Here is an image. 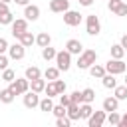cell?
<instances>
[{
	"label": "cell",
	"mask_w": 127,
	"mask_h": 127,
	"mask_svg": "<svg viewBox=\"0 0 127 127\" xmlns=\"http://www.w3.org/2000/svg\"><path fill=\"white\" fill-rule=\"evenodd\" d=\"M97 62V52L95 50H83L79 56H77V67L79 69H89L93 64Z\"/></svg>",
	"instance_id": "1"
},
{
	"label": "cell",
	"mask_w": 127,
	"mask_h": 127,
	"mask_svg": "<svg viewBox=\"0 0 127 127\" xmlns=\"http://www.w3.org/2000/svg\"><path fill=\"white\" fill-rule=\"evenodd\" d=\"M12 91H14V95H24L26 91H30V79L24 75V77H16L14 81H10V85H8Z\"/></svg>",
	"instance_id": "2"
},
{
	"label": "cell",
	"mask_w": 127,
	"mask_h": 127,
	"mask_svg": "<svg viewBox=\"0 0 127 127\" xmlns=\"http://www.w3.org/2000/svg\"><path fill=\"white\" fill-rule=\"evenodd\" d=\"M85 32H87L89 36H97V34L101 32V22H99V16L89 14V16L85 18Z\"/></svg>",
	"instance_id": "3"
},
{
	"label": "cell",
	"mask_w": 127,
	"mask_h": 127,
	"mask_svg": "<svg viewBox=\"0 0 127 127\" xmlns=\"http://www.w3.org/2000/svg\"><path fill=\"white\" fill-rule=\"evenodd\" d=\"M56 65L60 67V71H67L71 67V54L67 50H62L56 54Z\"/></svg>",
	"instance_id": "4"
},
{
	"label": "cell",
	"mask_w": 127,
	"mask_h": 127,
	"mask_svg": "<svg viewBox=\"0 0 127 127\" xmlns=\"http://www.w3.org/2000/svg\"><path fill=\"white\" fill-rule=\"evenodd\" d=\"M125 69H127V64H125L123 60H115V58H111V60L105 64V71H107V73H113V75L125 73Z\"/></svg>",
	"instance_id": "5"
},
{
	"label": "cell",
	"mask_w": 127,
	"mask_h": 127,
	"mask_svg": "<svg viewBox=\"0 0 127 127\" xmlns=\"http://www.w3.org/2000/svg\"><path fill=\"white\" fill-rule=\"evenodd\" d=\"M64 24H65V26H71V28L79 26V24H81V14L75 12V10H67V12H64Z\"/></svg>",
	"instance_id": "6"
},
{
	"label": "cell",
	"mask_w": 127,
	"mask_h": 127,
	"mask_svg": "<svg viewBox=\"0 0 127 127\" xmlns=\"http://www.w3.org/2000/svg\"><path fill=\"white\" fill-rule=\"evenodd\" d=\"M10 26H12V36L18 40V38L28 30V20H26V18H18V20H14Z\"/></svg>",
	"instance_id": "7"
},
{
	"label": "cell",
	"mask_w": 127,
	"mask_h": 127,
	"mask_svg": "<svg viewBox=\"0 0 127 127\" xmlns=\"http://www.w3.org/2000/svg\"><path fill=\"white\" fill-rule=\"evenodd\" d=\"M105 119H107V111H105V109H101V111H93L91 117L87 119V125H89V127H101V125L105 123Z\"/></svg>",
	"instance_id": "8"
},
{
	"label": "cell",
	"mask_w": 127,
	"mask_h": 127,
	"mask_svg": "<svg viewBox=\"0 0 127 127\" xmlns=\"http://www.w3.org/2000/svg\"><path fill=\"white\" fill-rule=\"evenodd\" d=\"M24 56H26V46H22L20 42H16L8 48V58L10 60H22Z\"/></svg>",
	"instance_id": "9"
},
{
	"label": "cell",
	"mask_w": 127,
	"mask_h": 127,
	"mask_svg": "<svg viewBox=\"0 0 127 127\" xmlns=\"http://www.w3.org/2000/svg\"><path fill=\"white\" fill-rule=\"evenodd\" d=\"M22 97H24V107H28V109H34V107L40 105V95H38L36 91H32V89L26 91Z\"/></svg>",
	"instance_id": "10"
},
{
	"label": "cell",
	"mask_w": 127,
	"mask_h": 127,
	"mask_svg": "<svg viewBox=\"0 0 127 127\" xmlns=\"http://www.w3.org/2000/svg\"><path fill=\"white\" fill-rule=\"evenodd\" d=\"M50 10L56 14H64L69 10V0H50Z\"/></svg>",
	"instance_id": "11"
},
{
	"label": "cell",
	"mask_w": 127,
	"mask_h": 127,
	"mask_svg": "<svg viewBox=\"0 0 127 127\" xmlns=\"http://www.w3.org/2000/svg\"><path fill=\"white\" fill-rule=\"evenodd\" d=\"M65 50H67L71 56H79V54L83 52V46H81V42H79V40L71 38V40H67V42H65Z\"/></svg>",
	"instance_id": "12"
},
{
	"label": "cell",
	"mask_w": 127,
	"mask_h": 127,
	"mask_svg": "<svg viewBox=\"0 0 127 127\" xmlns=\"http://www.w3.org/2000/svg\"><path fill=\"white\" fill-rule=\"evenodd\" d=\"M24 16H26V20L30 22H36L38 18H40V8L36 6V4H28V6H24Z\"/></svg>",
	"instance_id": "13"
},
{
	"label": "cell",
	"mask_w": 127,
	"mask_h": 127,
	"mask_svg": "<svg viewBox=\"0 0 127 127\" xmlns=\"http://www.w3.org/2000/svg\"><path fill=\"white\" fill-rule=\"evenodd\" d=\"M103 109L109 113V111H117L119 109V99L115 97V95H111V97H105L103 99Z\"/></svg>",
	"instance_id": "14"
},
{
	"label": "cell",
	"mask_w": 127,
	"mask_h": 127,
	"mask_svg": "<svg viewBox=\"0 0 127 127\" xmlns=\"http://www.w3.org/2000/svg\"><path fill=\"white\" fill-rule=\"evenodd\" d=\"M67 117H69L71 121H77V119H81V111H79V103H75V101H71V103L67 105Z\"/></svg>",
	"instance_id": "15"
},
{
	"label": "cell",
	"mask_w": 127,
	"mask_h": 127,
	"mask_svg": "<svg viewBox=\"0 0 127 127\" xmlns=\"http://www.w3.org/2000/svg\"><path fill=\"white\" fill-rule=\"evenodd\" d=\"M18 42H20L22 46H26V48H30L32 44H36V36H34L32 32H28V30H26V32H24V34H22V36L18 38Z\"/></svg>",
	"instance_id": "16"
},
{
	"label": "cell",
	"mask_w": 127,
	"mask_h": 127,
	"mask_svg": "<svg viewBox=\"0 0 127 127\" xmlns=\"http://www.w3.org/2000/svg\"><path fill=\"white\" fill-rule=\"evenodd\" d=\"M105 73H107V71H105V65L93 64V65L89 67V75H91V77H97V79H101V77H103Z\"/></svg>",
	"instance_id": "17"
},
{
	"label": "cell",
	"mask_w": 127,
	"mask_h": 127,
	"mask_svg": "<svg viewBox=\"0 0 127 127\" xmlns=\"http://www.w3.org/2000/svg\"><path fill=\"white\" fill-rule=\"evenodd\" d=\"M30 89H32V91H36V93H42V91L46 89V77H44V79H42V77L32 79V81H30Z\"/></svg>",
	"instance_id": "18"
},
{
	"label": "cell",
	"mask_w": 127,
	"mask_h": 127,
	"mask_svg": "<svg viewBox=\"0 0 127 127\" xmlns=\"http://www.w3.org/2000/svg\"><path fill=\"white\" fill-rule=\"evenodd\" d=\"M36 44H38L40 48H46V46H50V44H52V38H50V34H48V32H40V34L36 36Z\"/></svg>",
	"instance_id": "19"
},
{
	"label": "cell",
	"mask_w": 127,
	"mask_h": 127,
	"mask_svg": "<svg viewBox=\"0 0 127 127\" xmlns=\"http://www.w3.org/2000/svg\"><path fill=\"white\" fill-rule=\"evenodd\" d=\"M101 83H103V87H107V89H115L117 79H115V75H113V73H105V75L101 77Z\"/></svg>",
	"instance_id": "20"
},
{
	"label": "cell",
	"mask_w": 127,
	"mask_h": 127,
	"mask_svg": "<svg viewBox=\"0 0 127 127\" xmlns=\"http://www.w3.org/2000/svg\"><path fill=\"white\" fill-rule=\"evenodd\" d=\"M40 111H44V113H52V109H54V101H52V97H44V99H40Z\"/></svg>",
	"instance_id": "21"
},
{
	"label": "cell",
	"mask_w": 127,
	"mask_h": 127,
	"mask_svg": "<svg viewBox=\"0 0 127 127\" xmlns=\"http://www.w3.org/2000/svg\"><path fill=\"white\" fill-rule=\"evenodd\" d=\"M44 77H46L48 81L58 79V77H60V67H58V65H56V67H46V69H44Z\"/></svg>",
	"instance_id": "22"
},
{
	"label": "cell",
	"mask_w": 127,
	"mask_h": 127,
	"mask_svg": "<svg viewBox=\"0 0 127 127\" xmlns=\"http://www.w3.org/2000/svg\"><path fill=\"white\" fill-rule=\"evenodd\" d=\"M14 99H16V95H14V91H12L10 87H6V89L0 91V101H2V103H12Z\"/></svg>",
	"instance_id": "23"
},
{
	"label": "cell",
	"mask_w": 127,
	"mask_h": 127,
	"mask_svg": "<svg viewBox=\"0 0 127 127\" xmlns=\"http://www.w3.org/2000/svg\"><path fill=\"white\" fill-rule=\"evenodd\" d=\"M123 56H125V48H123L121 44H113V46H111V58L123 60Z\"/></svg>",
	"instance_id": "24"
},
{
	"label": "cell",
	"mask_w": 127,
	"mask_h": 127,
	"mask_svg": "<svg viewBox=\"0 0 127 127\" xmlns=\"http://www.w3.org/2000/svg\"><path fill=\"white\" fill-rule=\"evenodd\" d=\"M44 73L40 71V67H36V65H30V67H26V77L32 81V79H38V77H42Z\"/></svg>",
	"instance_id": "25"
},
{
	"label": "cell",
	"mask_w": 127,
	"mask_h": 127,
	"mask_svg": "<svg viewBox=\"0 0 127 127\" xmlns=\"http://www.w3.org/2000/svg\"><path fill=\"white\" fill-rule=\"evenodd\" d=\"M113 95H115L119 101L127 99V85H125V83H123V85H115V89H113Z\"/></svg>",
	"instance_id": "26"
},
{
	"label": "cell",
	"mask_w": 127,
	"mask_h": 127,
	"mask_svg": "<svg viewBox=\"0 0 127 127\" xmlns=\"http://www.w3.org/2000/svg\"><path fill=\"white\" fill-rule=\"evenodd\" d=\"M56 50L52 48V46H46V48H42V58L46 60V62H50V60H56Z\"/></svg>",
	"instance_id": "27"
},
{
	"label": "cell",
	"mask_w": 127,
	"mask_h": 127,
	"mask_svg": "<svg viewBox=\"0 0 127 127\" xmlns=\"http://www.w3.org/2000/svg\"><path fill=\"white\" fill-rule=\"evenodd\" d=\"M44 93H46L48 97H58L60 93H58V87H56V81H48V83H46V89H44Z\"/></svg>",
	"instance_id": "28"
},
{
	"label": "cell",
	"mask_w": 127,
	"mask_h": 127,
	"mask_svg": "<svg viewBox=\"0 0 127 127\" xmlns=\"http://www.w3.org/2000/svg\"><path fill=\"white\" fill-rule=\"evenodd\" d=\"M79 111H81V119H89L93 109H91V103H79Z\"/></svg>",
	"instance_id": "29"
},
{
	"label": "cell",
	"mask_w": 127,
	"mask_h": 127,
	"mask_svg": "<svg viewBox=\"0 0 127 127\" xmlns=\"http://www.w3.org/2000/svg\"><path fill=\"white\" fill-rule=\"evenodd\" d=\"M119 121H121V115H119L117 111H109V113H107L105 123H109V125H117V127H119Z\"/></svg>",
	"instance_id": "30"
},
{
	"label": "cell",
	"mask_w": 127,
	"mask_h": 127,
	"mask_svg": "<svg viewBox=\"0 0 127 127\" xmlns=\"http://www.w3.org/2000/svg\"><path fill=\"white\" fill-rule=\"evenodd\" d=\"M2 79H4L6 83H10V81H14V79H16V71H14V69H10V67H6V69H2Z\"/></svg>",
	"instance_id": "31"
},
{
	"label": "cell",
	"mask_w": 127,
	"mask_h": 127,
	"mask_svg": "<svg viewBox=\"0 0 127 127\" xmlns=\"http://www.w3.org/2000/svg\"><path fill=\"white\" fill-rule=\"evenodd\" d=\"M81 95H83V103H91V101L95 99V91H93L91 87H85V89L81 91Z\"/></svg>",
	"instance_id": "32"
},
{
	"label": "cell",
	"mask_w": 127,
	"mask_h": 127,
	"mask_svg": "<svg viewBox=\"0 0 127 127\" xmlns=\"http://www.w3.org/2000/svg\"><path fill=\"white\" fill-rule=\"evenodd\" d=\"M52 113H54L56 117H64V115H67V107H65V105H62V103H58V105H54Z\"/></svg>",
	"instance_id": "33"
},
{
	"label": "cell",
	"mask_w": 127,
	"mask_h": 127,
	"mask_svg": "<svg viewBox=\"0 0 127 127\" xmlns=\"http://www.w3.org/2000/svg\"><path fill=\"white\" fill-rule=\"evenodd\" d=\"M16 18H14V14L12 12H4V14H0V24L2 26H8V24H12Z\"/></svg>",
	"instance_id": "34"
},
{
	"label": "cell",
	"mask_w": 127,
	"mask_h": 127,
	"mask_svg": "<svg viewBox=\"0 0 127 127\" xmlns=\"http://www.w3.org/2000/svg\"><path fill=\"white\" fill-rule=\"evenodd\" d=\"M121 4H123V0H109L107 2V8H109V12L117 14V10L121 8Z\"/></svg>",
	"instance_id": "35"
},
{
	"label": "cell",
	"mask_w": 127,
	"mask_h": 127,
	"mask_svg": "<svg viewBox=\"0 0 127 127\" xmlns=\"http://www.w3.org/2000/svg\"><path fill=\"white\" fill-rule=\"evenodd\" d=\"M56 125H58V127H69V125H71V119H69L67 115H64V117H56Z\"/></svg>",
	"instance_id": "36"
},
{
	"label": "cell",
	"mask_w": 127,
	"mask_h": 127,
	"mask_svg": "<svg viewBox=\"0 0 127 127\" xmlns=\"http://www.w3.org/2000/svg\"><path fill=\"white\" fill-rule=\"evenodd\" d=\"M69 97H71V101H75V103H83V95H81V91H79V89L71 91V93H69Z\"/></svg>",
	"instance_id": "37"
},
{
	"label": "cell",
	"mask_w": 127,
	"mask_h": 127,
	"mask_svg": "<svg viewBox=\"0 0 127 127\" xmlns=\"http://www.w3.org/2000/svg\"><path fill=\"white\" fill-rule=\"evenodd\" d=\"M58 97H60V103H62V105H65V107H67V105L71 103V97H69V95H67L65 91H64V93H60Z\"/></svg>",
	"instance_id": "38"
},
{
	"label": "cell",
	"mask_w": 127,
	"mask_h": 127,
	"mask_svg": "<svg viewBox=\"0 0 127 127\" xmlns=\"http://www.w3.org/2000/svg\"><path fill=\"white\" fill-rule=\"evenodd\" d=\"M54 81H56L58 93H64V91H65V87H67V85H65V81H64V79H60V77H58V79H54Z\"/></svg>",
	"instance_id": "39"
},
{
	"label": "cell",
	"mask_w": 127,
	"mask_h": 127,
	"mask_svg": "<svg viewBox=\"0 0 127 127\" xmlns=\"http://www.w3.org/2000/svg\"><path fill=\"white\" fill-rule=\"evenodd\" d=\"M8 62H10V58H8V56H4V54H0V71L8 67Z\"/></svg>",
	"instance_id": "40"
},
{
	"label": "cell",
	"mask_w": 127,
	"mask_h": 127,
	"mask_svg": "<svg viewBox=\"0 0 127 127\" xmlns=\"http://www.w3.org/2000/svg\"><path fill=\"white\" fill-rule=\"evenodd\" d=\"M8 48H10V44H8L4 38H0V54H6V52H8Z\"/></svg>",
	"instance_id": "41"
},
{
	"label": "cell",
	"mask_w": 127,
	"mask_h": 127,
	"mask_svg": "<svg viewBox=\"0 0 127 127\" xmlns=\"http://www.w3.org/2000/svg\"><path fill=\"white\" fill-rule=\"evenodd\" d=\"M115 16H127V4H125V2L121 4V8L117 10V14H115Z\"/></svg>",
	"instance_id": "42"
},
{
	"label": "cell",
	"mask_w": 127,
	"mask_h": 127,
	"mask_svg": "<svg viewBox=\"0 0 127 127\" xmlns=\"http://www.w3.org/2000/svg\"><path fill=\"white\" fill-rule=\"evenodd\" d=\"M4 12H10L8 10V2H2L0 0V14H4Z\"/></svg>",
	"instance_id": "43"
},
{
	"label": "cell",
	"mask_w": 127,
	"mask_h": 127,
	"mask_svg": "<svg viewBox=\"0 0 127 127\" xmlns=\"http://www.w3.org/2000/svg\"><path fill=\"white\" fill-rule=\"evenodd\" d=\"M119 127H127V113L121 115V121H119Z\"/></svg>",
	"instance_id": "44"
},
{
	"label": "cell",
	"mask_w": 127,
	"mask_h": 127,
	"mask_svg": "<svg viewBox=\"0 0 127 127\" xmlns=\"http://www.w3.org/2000/svg\"><path fill=\"white\" fill-rule=\"evenodd\" d=\"M12 2H16L18 6H28L30 4V0H12Z\"/></svg>",
	"instance_id": "45"
},
{
	"label": "cell",
	"mask_w": 127,
	"mask_h": 127,
	"mask_svg": "<svg viewBox=\"0 0 127 127\" xmlns=\"http://www.w3.org/2000/svg\"><path fill=\"white\" fill-rule=\"evenodd\" d=\"M119 44H121V46L125 48V52H127V34H125V36H121V42H119Z\"/></svg>",
	"instance_id": "46"
},
{
	"label": "cell",
	"mask_w": 127,
	"mask_h": 127,
	"mask_svg": "<svg viewBox=\"0 0 127 127\" xmlns=\"http://www.w3.org/2000/svg\"><path fill=\"white\" fill-rule=\"evenodd\" d=\"M77 2H79L81 6H91V4L95 2V0H77Z\"/></svg>",
	"instance_id": "47"
},
{
	"label": "cell",
	"mask_w": 127,
	"mask_h": 127,
	"mask_svg": "<svg viewBox=\"0 0 127 127\" xmlns=\"http://www.w3.org/2000/svg\"><path fill=\"white\" fill-rule=\"evenodd\" d=\"M2 2H12V0H2Z\"/></svg>",
	"instance_id": "48"
},
{
	"label": "cell",
	"mask_w": 127,
	"mask_h": 127,
	"mask_svg": "<svg viewBox=\"0 0 127 127\" xmlns=\"http://www.w3.org/2000/svg\"><path fill=\"white\" fill-rule=\"evenodd\" d=\"M125 85H127V77H125Z\"/></svg>",
	"instance_id": "49"
}]
</instances>
